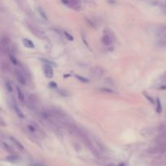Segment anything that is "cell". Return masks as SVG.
Here are the masks:
<instances>
[{
  "label": "cell",
  "instance_id": "6da1fadb",
  "mask_svg": "<svg viewBox=\"0 0 166 166\" xmlns=\"http://www.w3.org/2000/svg\"><path fill=\"white\" fill-rule=\"evenodd\" d=\"M26 25H27V28H28V30L37 37H38L40 39L46 38V35H45V32H44L41 28H39L38 26H36L35 24H31V23H28V22L26 23Z\"/></svg>",
  "mask_w": 166,
  "mask_h": 166
},
{
  "label": "cell",
  "instance_id": "7a4b0ae2",
  "mask_svg": "<svg viewBox=\"0 0 166 166\" xmlns=\"http://www.w3.org/2000/svg\"><path fill=\"white\" fill-rule=\"evenodd\" d=\"M62 3L71 7L75 11H79L81 9V2L80 0H62Z\"/></svg>",
  "mask_w": 166,
  "mask_h": 166
},
{
  "label": "cell",
  "instance_id": "3957f363",
  "mask_svg": "<svg viewBox=\"0 0 166 166\" xmlns=\"http://www.w3.org/2000/svg\"><path fill=\"white\" fill-rule=\"evenodd\" d=\"M15 75H16V79H17L18 82L21 85L26 84V77H25L24 74L21 71L18 70V69H16V70H15Z\"/></svg>",
  "mask_w": 166,
  "mask_h": 166
},
{
  "label": "cell",
  "instance_id": "277c9868",
  "mask_svg": "<svg viewBox=\"0 0 166 166\" xmlns=\"http://www.w3.org/2000/svg\"><path fill=\"white\" fill-rule=\"evenodd\" d=\"M43 71H44V75H45V76L46 78H48V79H51V78L54 77L53 67H52V66H50V65L44 64Z\"/></svg>",
  "mask_w": 166,
  "mask_h": 166
},
{
  "label": "cell",
  "instance_id": "5b68a950",
  "mask_svg": "<svg viewBox=\"0 0 166 166\" xmlns=\"http://www.w3.org/2000/svg\"><path fill=\"white\" fill-rule=\"evenodd\" d=\"M29 107H30L32 110H34L36 108V106L37 105V98L36 97L35 95H29L28 96V102Z\"/></svg>",
  "mask_w": 166,
  "mask_h": 166
},
{
  "label": "cell",
  "instance_id": "8992f818",
  "mask_svg": "<svg viewBox=\"0 0 166 166\" xmlns=\"http://www.w3.org/2000/svg\"><path fill=\"white\" fill-rule=\"evenodd\" d=\"M13 108H14L15 112H16V114L18 115L19 117H20V118H24V113H23L22 110H20V108L19 107V105H17V103L16 102V100H14V101H13Z\"/></svg>",
  "mask_w": 166,
  "mask_h": 166
},
{
  "label": "cell",
  "instance_id": "52a82bcc",
  "mask_svg": "<svg viewBox=\"0 0 166 166\" xmlns=\"http://www.w3.org/2000/svg\"><path fill=\"white\" fill-rule=\"evenodd\" d=\"M101 41H102V43L105 45H112V43H113L112 37H111L110 35H109V34H105L103 36Z\"/></svg>",
  "mask_w": 166,
  "mask_h": 166
},
{
  "label": "cell",
  "instance_id": "ba28073f",
  "mask_svg": "<svg viewBox=\"0 0 166 166\" xmlns=\"http://www.w3.org/2000/svg\"><path fill=\"white\" fill-rule=\"evenodd\" d=\"M22 42H23V45H24L26 48H28V49H34L35 48L34 43H33L31 40H29L28 38H23Z\"/></svg>",
  "mask_w": 166,
  "mask_h": 166
},
{
  "label": "cell",
  "instance_id": "9c48e42d",
  "mask_svg": "<svg viewBox=\"0 0 166 166\" xmlns=\"http://www.w3.org/2000/svg\"><path fill=\"white\" fill-rule=\"evenodd\" d=\"M16 92H17V96H18V99L20 100L22 104H24L25 102V97H24V92H22V90L20 89V87L16 86Z\"/></svg>",
  "mask_w": 166,
  "mask_h": 166
},
{
  "label": "cell",
  "instance_id": "30bf717a",
  "mask_svg": "<svg viewBox=\"0 0 166 166\" xmlns=\"http://www.w3.org/2000/svg\"><path fill=\"white\" fill-rule=\"evenodd\" d=\"M9 138H10V140H11V141L13 143V144L16 145V146L19 149H20V150H24V146H23V144H21V143L19 141V140L16 139V138H14L13 136H10Z\"/></svg>",
  "mask_w": 166,
  "mask_h": 166
},
{
  "label": "cell",
  "instance_id": "8fae6325",
  "mask_svg": "<svg viewBox=\"0 0 166 166\" xmlns=\"http://www.w3.org/2000/svg\"><path fill=\"white\" fill-rule=\"evenodd\" d=\"M1 145H2V147L3 148V149L5 151H7V152H9V153H11V154H15V151H14V149L11 148L10 145H8L7 143H5V142H2L1 143Z\"/></svg>",
  "mask_w": 166,
  "mask_h": 166
},
{
  "label": "cell",
  "instance_id": "7c38bea8",
  "mask_svg": "<svg viewBox=\"0 0 166 166\" xmlns=\"http://www.w3.org/2000/svg\"><path fill=\"white\" fill-rule=\"evenodd\" d=\"M6 159H7V160L9 161V162L16 163V162H17V161H19V160H20V157H19L18 155H15V154H11L10 155H8V156Z\"/></svg>",
  "mask_w": 166,
  "mask_h": 166
},
{
  "label": "cell",
  "instance_id": "4fadbf2b",
  "mask_svg": "<svg viewBox=\"0 0 166 166\" xmlns=\"http://www.w3.org/2000/svg\"><path fill=\"white\" fill-rule=\"evenodd\" d=\"M93 74L97 77L101 76V75L104 74V70H103V68L100 66H96L93 70Z\"/></svg>",
  "mask_w": 166,
  "mask_h": 166
},
{
  "label": "cell",
  "instance_id": "5bb4252c",
  "mask_svg": "<svg viewBox=\"0 0 166 166\" xmlns=\"http://www.w3.org/2000/svg\"><path fill=\"white\" fill-rule=\"evenodd\" d=\"M75 77L76 78V79L79 80V82H81V83H89V79H88L87 78L83 77V76H81V75H75Z\"/></svg>",
  "mask_w": 166,
  "mask_h": 166
},
{
  "label": "cell",
  "instance_id": "9a60e30c",
  "mask_svg": "<svg viewBox=\"0 0 166 166\" xmlns=\"http://www.w3.org/2000/svg\"><path fill=\"white\" fill-rule=\"evenodd\" d=\"M9 58H10V61L11 62V63H13L14 65H16V66L20 65V62L18 61V59L11 53H9Z\"/></svg>",
  "mask_w": 166,
  "mask_h": 166
},
{
  "label": "cell",
  "instance_id": "2e32d148",
  "mask_svg": "<svg viewBox=\"0 0 166 166\" xmlns=\"http://www.w3.org/2000/svg\"><path fill=\"white\" fill-rule=\"evenodd\" d=\"M37 11H38V13L40 14V16H41V18H43L44 20H48L47 16H46V14L45 13V11H43L42 8H41V7H38V8H37Z\"/></svg>",
  "mask_w": 166,
  "mask_h": 166
},
{
  "label": "cell",
  "instance_id": "e0dca14e",
  "mask_svg": "<svg viewBox=\"0 0 166 166\" xmlns=\"http://www.w3.org/2000/svg\"><path fill=\"white\" fill-rule=\"evenodd\" d=\"M157 45L160 47H166V38H161L157 41Z\"/></svg>",
  "mask_w": 166,
  "mask_h": 166
},
{
  "label": "cell",
  "instance_id": "ac0fdd59",
  "mask_svg": "<svg viewBox=\"0 0 166 166\" xmlns=\"http://www.w3.org/2000/svg\"><path fill=\"white\" fill-rule=\"evenodd\" d=\"M5 87H6V89H7V91L8 92L11 93V92H13V89H12L11 83H10V82H8V81L6 82V83H5Z\"/></svg>",
  "mask_w": 166,
  "mask_h": 166
},
{
  "label": "cell",
  "instance_id": "d6986e66",
  "mask_svg": "<svg viewBox=\"0 0 166 166\" xmlns=\"http://www.w3.org/2000/svg\"><path fill=\"white\" fill-rule=\"evenodd\" d=\"M62 33H63L65 37H66L67 40H69V41H72L73 40H74V37H73V36L71 35L68 32H66V31L63 30V31H62Z\"/></svg>",
  "mask_w": 166,
  "mask_h": 166
},
{
  "label": "cell",
  "instance_id": "ffe728a7",
  "mask_svg": "<svg viewBox=\"0 0 166 166\" xmlns=\"http://www.w3.org/2000/svg\"><path fill=\"white\" fill-rule=\"evenodd\" d=\"M156 105H157V106H156V111H157V113H160L161 112V110H162V107H161L160 100L159 98H157V99H156Z\"/></svg>",
  "mask_w": 166,
  "mask_h": 166
},
{
  "label": "cell",
  "instance_id": "44dd1931",
  "mask_svg": "<svg viewBox=\"0 0 166 166\" xmlns=\"http://www.w3.org/2000/svg\"><path fill=\"white\" fill-rule=\"evenodd\" d=\"M100 91L103 92H106V93H111V94H114L116 93V92L113 91V89H106V88H103V89H100Z\"/></svg>",
  "mask_w": 166,
  "mask_h": 166
},
{
  "label": "cell",
  "instance_id": "7402d4cb",
  "mask_svg": "<svg viewBox=\"0 0 166 166\" xmlns=\"http://www.w3.org/2000/svg\"><path fill=\"white\" fill-rule=\"evenodd\" d=\"M41 61H42V62H44L45 64H47V65H50V66H56V65L53 62H51V61H49V60H47V59H45V58H41L40 59Z\"/></svg>",
  "mask_w": 166,
  "mask_h": 166
},
{
  "label": "cell",
  "instance_id": "603a6c76",
  "mask_svg": "<svg viewBox=\"0 0 166 166\" xmlns=\"http://www.w3.org/2000/svg\"><path fill=\"white\" fill-rule=\"evenodd\" d=\"M144 95L145 97H146L147 99H148V100H149V101L152 103V104H154V103H155V102H154V100H153V98H152L150 95H149L148 93H147V92H144Z\"/></svg>",
  "mask_w": 166,
  "mask_h": 166
},
{
  "label": "cell",
  "instance_id": "cb8c5ba5",
  "mask_svg": "<svg viewBox=\"0 0 166 166\" xmlns=\"http://www.w3.org/2000/svg\"><path fill=\"white\" fill-rule=\"evenodd\" d=\"M0 126H1V127H6L5 121H4L1 117H0Z\"/></svg>",
  "mask_w": 166,
  "mask_h": 166
},
{
  "label": "cell",
  "instance_id": "d4e9b609",
  "mask_svg": "<svg viewBox=\"0 0 166 166\" xmlns=\"http://www.w3.org/2000/svg\"><path fill=\"white\" fill-rule=\"evenodd\" d=\"M49 86H50V88H54V89H57V87H58V86H57V84H56L55 83H54V82H50Z\"/></svg>",
  "mask_w": 166,
  "mask_h": 166
},
{
  "label": "cell",
  "instance_id": "484cf974",
  "mask_svg": "<svg viewBox=\"0 0 166 166\" xmlns=\"http://www.w3.org/2000/svg\"><path fill=\"white\" fill-rule=\"evenodd\" d=\"M124 165H123V164H121V165H119L118 166H123Z\"/></svg>",
  "mask_w": 166,
  "mask_h": 166
},
{
  "label": "cell",
  "instance_id": "4316f807",
  "mask_svg": "<svg viewBox=\"0 0 166 166\" xmlns=\"http://www.w3.org/2000/svg\"><path fill=\"white\" fill-rule=\"evenodd\" d=\"M0 49H1V45H0Z\"/></svg>",
  "mask_w": 166,
  "mask_h": 166
}]
</instances>
